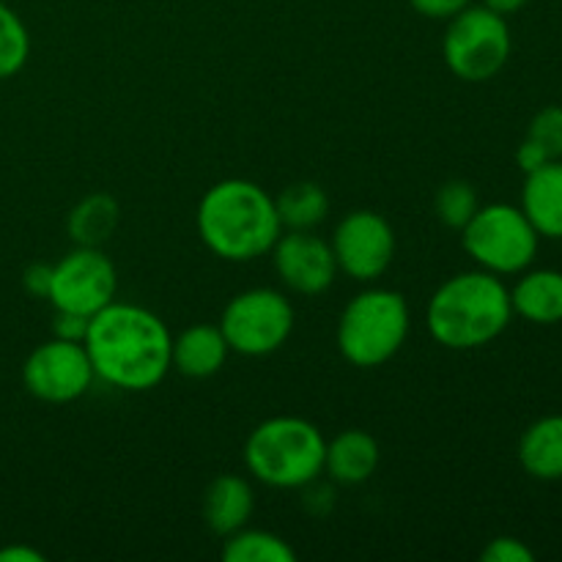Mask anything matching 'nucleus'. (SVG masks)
I'll list each match as a JSON object with an SVG mask.
<instances>
[{
	"mask_svg": "<svg viewBox=\"0 0 562 562\" xmlns=\"http://www.w3.org/2000/svg\"><path fill=\"white\" fill-rule=\"evenodd\" d=\"M88 322H91V318L80 316V313L55 311L53 338L71 340V344H82V340H86V333H88Z\"/></svg>",
	"mask_w": 562,
	"mask_h": 562,
	"instance_id": "a878e982",
	"label": "nucleus"
},
{
	"mask_svg": "<svg viewBox=\"0 0 562 562\" xmlns=\"http://www.w3.org/2000/svg\"><path fill=\"white\" fill-rule=\"evenodd\" d=\"M119 274L102 247H80L53 263V285L47 302L53 311H71L91 318L115 300Z\"/></svg>",
	"mask_w": 562,
	"mask_h": 562,
	"instance_id": "1a4fd4ad",
	"label": "nucleus"
},
{
	"mask_svg": "<svg viewBox=\"0 0 562 562\" xmlns=\"http://www.w3.org/2000/svg\"><path fill=\"white\" fill-rule=\"evenodd\" d=\"M519 464L536 481H562V415L541 417L521 434Z\"/></svg>",
	"mask_w": 562,
	"mask_h": 562,
	"instance_id": "a211bd4d",
	"label": "nucleus"
},
{
	"mask_svg": "<svg viewBox=\"0 0 562 562\" xmlns=\"http://www.w3.org/2000/svg\"><path fill=\"white\" fill-rule=\"evenodd\" d=\"M93 373L86 346L49 338L27 355L22 366V384L44 404H71L91 390Z\"/></svg>",
	"mask_w": 562,
	"mask_h": 562,
	"instance_id": "9d476101",
	"label": "nucleus"
},
{
	"mask_svg": "<svg viewBox=\"0 0 562 562\" xmlns=\"http://www.w3.org/2000/svg\"><path fill=\"white\" fill-rule=\"evenodd\" d=\"M481 209L477 201V192L470 181L464 179H450L434 195V214L439 217V223L450 231H461L475 212Z\"/></svg>",
	"mask_w": 562,
	"mask_h": 562,
	"instance_id": "5701e85b",
	"label": "nucleus"
},
{
	"mask_svg": "<svg viewBox=\"0 0 562 562\" xmlns=\"http://www.w3.org/2000/svg\"><path fill=\"white\" fill-rule=\"evenodd\" d=\"M521 212L541 239H562V159H549L525 176Z\"/></svg>",
	"mask_w": 562,
	"mask_h": 562,
	"instance_id": "2eb2a0df",
	"label": "nucleus"
},
{
	"mask_svg": "<svg viewBox=\"0 0 562 562\" xmlns=\"http://www.w3.org/2000/svg\"><path fill=\"white\" fill-rule=\"evenodd\" d=\"M252 514H256V492H252V483L247 477L225 472L206 486L203 519L214 536L225 538L241 530V527L250 525Z\"/></svg>",
	"mask_w": 562,
	"mask_h": 562,
	"instance_id": "ddd939ff",
	"label": "nucleus"
},
{
	"mask_svg": "<svg viewBox=\"0 0 562 562\" xmlns=\"http://www.w3.org/2000/svg\"><path fill=\"white\" fill-rule=\"evenodd\" d=\"M31 55V36L25 22L11 5L0 0V80L20 75Z\"/></svg>",
	"mask_w": 562,
	"mask_h": 562,
	"instance_id": "4be33fe9",
	"label": "nucleus"
},
{
	"mask_svg": "<svg viewBox=\"0 0 562 562\" xmlns=\"http://www.w3.org/2000/svg\"><path fill=\"white\" fill-rule=\"evenodd\" d=\"M412 316L404 294L393 289H366L349 300L338 318L335 344L355 368H379L393 360L409 338Z\"/></svg>",
	"mask_w": 562,
	"mask_h": 562,
	"instance_id": "39448f33",
	"label": "nucleus"
},
{
	"mask_svg": "<svg viewBox=\"0 0 562 562\" xmlns=\"http://www.w3.org/2000/svg\"><path fill=\"white\" fill-rule=\"evenodd\" d=\"M121 223V206L108 192H91L71 206L66 228L75 245L104 247Z\"/></svg>",
	"mask_w": 562,
	"mask_h": 562,
	"instance_id": "6ab92c4d",
	"label": "nucleus"
},
{
	"mask_svg": "<svg viewBox=\"0 0 562 562\" xmlns=\"http://www.w3.org/2000/svg\"><path fill=\"white\" fill-rule=\"evenodd\" d=\"M514 53L508 16L486 5H467L448 20L442 58L450 75L464 82H488L508 66Z\"/></svg>",
	"mask_w": 562,
	"mask_h": 562,
	"instance_id": "0eeeda50",
	"label": "nucleus"
},
{
	"mask_svg": "<svg viewBox=\"0 0 562 562\" xmlns=\"http://www.w3.org/2000/svg\"><path fill=\"white\" fill-rule=\"evenodd\" d=\"M0 562H44V554L27 543H9L0 549Z\"/></svg>",
	"mask_w": 562,
	"mask_h": 562,
	"instance_id": "c756f323",
	"label": "nucleus"
},
{
	"mask_svg": "<svg viewBox=\"0 0 562 562\" xmlns=\"http://www.w3.org/2000/svg\"><path fill=\"white\" fill-rule=\"evenodd\" d=\"M274 206L285 231H316L329 214V198L316 181H294L274 195Z\"/></svg>",
	"mask_w": 562,
	"mask_h": 562,
	"instance_id": "aec40b11",
	"label": "nucleus"
},
{
	"mask_svg": "<svg viewBox=\"0 0 562 562\" xmlns=\"http://www.w3.org/2000/svg\"><path fill=\"white\" fill-rule=\"evenodd\" d=\"M280 283L300 296H318L333 289L338 261L329 241L313 231H285L269 250Z\"/></svg>",
	"mask_w": 562,
	"mask_h": 562,
	"instance_id": "f8f14e48",
	"label": "nucleus"
},
{
	"mask_svg": "<svg viewBox=\"0 0 562 562\" xmlns=\"http://www.w3.org/2000/svg\"><path fill=\"white\" fill-rule=\"evenodd\" d=\"M527 137L543 146V151L552 159H562V104H549L538 110L536 119L530 121Z\"/></svg>",
	"mask_w": 562,
	"mask_h": 562,
	"instance_id": "b1692460",
	"label": "nucleus"
},
{
	"mask_svg": "<svg viewBox=\"0 0 562 562\" xmlns=\"http://www.w3.org/2000/svg\"><path fill=\"white\" fill-rule=\"evenodd\" d=\"M527 3H530V0H481V5H486V9L494 11V14H503V16L516 14V11L525 9Z\"/></svg>",
	"mask_w": 562,
	"mask_h": 562,
	"instance_id": "7c9ffc66",
	"label": "nucleus"
},
{
	"mask_svg": "<svg viewBox=\"0 0 562 562\" xmlns=\"http://www.w3.org/2000/svg\"><path fill=\"white\" fill-rule=\"evenodd\" d=\"M379 442L362 428H346L327 439L324 472L340 486H360L376 472Z\"/></svg>",
	"mask_w": 562,
	"mask_h": 562,
	"instance_id": "dca6fc26",
	"label": "nucleus"
},
{
	"mask_svg": "<svg viewBox=\"0 0 562 562\" xmlns=\"http://www.w3.org/2000/svg\"><path fill=\"white\" fill-rule=\"evenodd\" d=\"M514 316L530 324L552 327L562 322V272L560 269H525L510 289Z\"/></svg>",
	"mask_w": 562,
	"mask_h": 562,
	"instance_id": "f3484780",
	"label": "nucleus"
},
{
	"mask_svg": "<svg viewBox=\"0 0 562 562\" xmlns=\"http://www.w3.org/2000/svg\"><path fill=\"white\" fill-rule=\"evenodd\" d=\"M472 0H409L412 9L426 20H450L459 11H464Z\"/></svg>",
	"mask_w": 562,
	"mask_h": 562,
	"instance_id": "bb28decb",
	"label": "nucleus"
},
{
	"mask_svg": "<svg viewBox=\"0 0 562 562\" xmlns=\"http://www.w3.org/2000/svg\"><path fill=\"white\" fill-rule=\"evenodd\" d=\"M549 159L552 157L543 151V146H538V143L530 140V137H525V140H521V146L516 148V165H519V170L525 176L532 173V170H538L541 165H547Z\"/></svg>",
	"mask_w": 562,
	"mask_h": 562,
	"instance_id": "c85d7f7f",
	"label": "nucleus"
},
{
	"mask_svg": "<svg viewBox=\"0 0 562 562\" xmlns=\"http://www.w3.org/2000/svg\"><path fill=\"white\" fill-rule=\"evenodd\" d=\"M461 245L477 269L508 278L532 267L541 236L532 228L521 206L514 203H488L461 228Z\"/></svg>",
	"mask_w": 562,
	"mask_h": 562,
	"instance_id": "423d86ee",
	"label": "nucleus"
},
{
	"mask_svg": "<svg viewBox=\"0 0 562 562\" xmlns=\"http://www.w3.org/2000/svg\"><path fill=\"white\" fill-rule=\"evenodd\" d=\"M22 285L31 296L36 300H47L49 296V285H53V263H31V267L22 272Z\"/></svg>",
	"mask_w": 562,
	"mask_h": 562,
	"instance_id": "cd10ccee",
	"label": "nucleus"
},
{
	"mask_svg": "<svg viewBox=\"0 0 562 562\" xmlns=\"http://www.w3.org/2000/svg\"><path fill=\"white\" fill-rule=\"evenodd\" d=\"M329 245L338 261V272L357 283H376L395 258V231L379 212L355 209L335 225Z\"/></svg>",
	"mask_w": 562,
	"mask_h": 562,
	"instance_id": "9b49d317",
	"label": "nucleus"
},
{
	"mask_svg": "<svg viewBox=\"0 0 562 562\" xmlns=\"http://www.w3.org/2000/svg\"><path fill=\"white\" fill-rule=\"evenodd\" d=\"M223 560L225 562H294L296 552L283 536H278V532L241 527V530L225 536Z\"/></svg>",
	"mask_w": 562,
	"mask_h": 562,
	"instance_id": "412c9836",
	"label": "nucleus"
},
{
	"mask_svg": "<svg viewBox=\"0 0 562 562\" xmlns=\"http://www.w3.org/2000/svg\"><path fill=\"white\" fill-rule=\"evenodd\" d=\"M514 318L503 278L472 269L445 280L426 307V329L442 349L475 351L494 344Z\"/></svg>",
	"mask_w": 562,
	"mask_h": 562,
	"instance_id": "7ed1b4c3",
	"label": "nucleus"
},
{
	"mask_svg": "<svg viewBox=\"0 0 562 562\" xmlns=\"http://www.w3.org/2000/svg\"><path fill=\"white\" fill-rule=\"evenodd\" d=\"M88 357L97 379L124 393H146L170 373L173 335L168 324L135 302H110L88 322Z\"/></svg>",
	"mask_w": 562,
	"mask_h": 562,
	"instance_id": "f257e3e1",
	"label": "nucleus"
},
{
	"mask_svg": "<svg viewBox=\"0 0 562 562\" xmlns=\"http://www.w3.org/2000/svg\"><path fill=\"white\" fill-rule=\"evenodd\" d=\"M483 562H536V552L525 541L514 536H499L488 541V547L481 552Z\"/></svg>",
	"mask_w": 562,
	"mask_h": 562,
	"instance_id": "393cba45",
	"label": "nucleus"
},
{
	"mask_svg": "<svg viewBox=\"0 0 562 562\" xmlns=\"http://www.w3.org/2000/svg\"><path fill=\"white\" fill-rule=\"evenodd\" d=\"M327 439L316 423L278 415L258 423L245 442V467L269 488L296 492L324 475Z\"/></svg>",
	"mask_w": 562,
	"mask_h": 562,
	"instance_id": "20e7f679",
	"label": "nucleus"
},
{
	"mask_svg": "<svg viewBox=\"0 0 562 562\" xmlns=\"http://www.w3.org/2000/svg\"><path fill=\"white\" fill-rule=\"evenodd\" d=\"M195 225L209 252L231 263L269 256L283 234L274 195L250 179H223L203 192Z\"/></svg>",
	"mask_w": 562,
	"mask_h": 562,
	"instance_id": "f03ea898",
	"label": "nucleus"
},
{
	"mask_svg": "<svg viewBox=\"0 0 562 562\" xmlns=\"http://www.w3.org/2000/svg\"><path fill=\"white\" fill-rule=\"evenodd\" d=\"M231 349L220 324H192L173 338L170 366L187 379H209L223 371Z\"/></svg>",
	"mask_w": 562,
	"mask_h": 562,
	"instance_id": "4468645a",
	"label": "nucleus"
},
{
	"mask_svg": "<svg viewBox=\"0 0 562 562\" xmlns=\"http://www.w3.org/2000/svg\"><path fill=\"white\" fill-rule=\"evenodd\" d=\"M296 313L289 296L278 289H247L231 296L220 316L228 349L241 357H269L289 344Z\"/></svg>",
	"mask_w": 562,
	"mask_h": 562,
	"instance_id": "6e6552de",
	"label": "nucleus"
}]
</instances>
